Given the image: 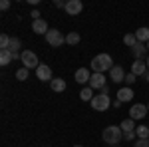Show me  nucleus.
I'll list each match as a JSON object with an SVG mask.
<instances>
[{
  "mask_svg": "<svg viewBox=\"0 0 149 147\" xmlns=\"http://www.w3.org/2000/svg\"><path fill=\"white\" fill-rule=\"evenodd\" d=\"M113 68V60L109 54H97V56L92 60V70L93 74H103L105 70Z\"/></svg>",
  "mask_w": 149,
  "mask_h": 147,
  "instance_id": "nucleus-1",
  "label": "nucleus"
},
{
  "mask_svg": "<svg viewBox=\"0 0 149 147\" xmlns=\"http://www.w3.org/2000/svg\"><path fill=\"white\" fill-rule=\"evenodd\" d=\"M102 137H103L105 143H109V145H117V143L123 139V131H121L119 125H107V127L103 129Z\"/></svg>",
  "mask_w": 149,
  "mask_h": 147,
  "instance_id": "nucleus-2",
  "label": "nucleus"
},
{
  "mask_svg": "<svg viewBox=\"0 0 149 147\" xmlns=\"http://www.w3.org/2000/svg\"><path fill=\"white\" fill-rule=\"evenodd\" d=\"M109 105H111V102H109V95H107V93H100V95H93V100H92V107L95 109V111H107V109H109Z\"/></svg>",
  "mask_w": 149,
  "mask_h": 147,
  "instance_id": "nucleus-3",
  "label": "nucleus"
},
{
  "mask_svg": "<svg viewBox=\"0 0 149 147\" xmlns=\"http://www.w3.org/2000/svg\"><path fill=\"white\" fill-rule=\"evenodd\" d=\"M22 64H24V68H28V70H38L40 60H38V56H36L32 50H24L22 52Z\"/></svg>",
  "mask_w": 149,
  "mask_h": 147,
  "instance_id": "nucleus-4",
  "label": "nucleus"
},
{
  "mask_svg": "<svg viewBox=\"0 0 149 147\" xmlns=\"http://www.w3.org/2000/svg\"><path fill=\"white\" fill-rule=\"evenodd\" d=\"M46 42L52 46V48H60V46L66 42V36L62 34L60 30H50L46 34Z\"/></svg>",
  "mask_w": 149,
  "mask_h": 147,
  "instance_id": "nucleus-5",
  "label": "nucleus"
},
{
  "mask_svg": "<svg viewBox=\"0 0 149 147\" xmlns=\"http://www.w3.org/2000/svg\"><path fill=\"white\" fill-rule=\"evenodd\" d=\"M147 113H149L147 105H143V103H135V105H131V109H129V119L137 121V119H143Z\"/></svg>",
  "mask_w": 149,
  "mask_h": 147,
  "instance_id": "nucleus-6",
  "label": "nucleus"
},
{
  "mask_svg": "<svg viewBox=\"0 0 149 147\" xmlns=\"http://www.w3.org/2000/svg\"><path fill=\"white\" fill-rule=\"evenodd\" d=\"M36 78L42 79V82H52V79H54V76H52V68L46 66V64H40L38 70H36Z\"/></svg>",
  "mask_w": 149,
  "mask_h": 147,
  "instance_id": "nucleus-7",
  "label": "nucleus"
},
{
  "mask_svg": "<svg viewBox=\"0 0 149 147\" xmlns=\"http://www.w3.org/2000/svg\"><path fill=\"white\" fill-rule=\"evenodd\" d=\"M81 10H84V4H81L80 0H68L66 2V12H68L70 16H78Z\"/></svg>",
  "mask_w": 149,
  "mask_h": 147,
  "instance_id": "nucleus-8",
  "label": "nucleus"
},
{
  "mask_svg": "<svg viewBox=\"0 0 149 147\" xmlns=\"http://www.w3.org/2000/svg\"><path fill=\"white\" fill-rule=\"evenodd\" d=\"M149 70H147V64H145V62H143V60H135V62H133V64H131V74H133V76H145V74H147Z\"/></svg>",
  "mask_w": 149,
  "mask_h": 147,
  "instance_id": "nucleus-9",
  "label": "nucleus"
},
{
  "mask_svg": "<svg viewBox=\"0 0 149 147\" xmlns=\"http://www.w3.org/2000/svg\"><path fill=\"white\" fill-rule=\"evenodd\" d=\"M125 72H123V68L121 66H113V68L109 70V79L111 82H115V84H119V82H123L125 79Z\"/></svg>",
  "mask_w": 149,
  "mask_h": 147,
  "instance_id": "nucleus-10",
  "label": "nucleus"
},
{
  "mask_svg": "<svg viewBox=\"0 0 149 147\" xmlns=\"http://www.w3.org/2000/svg\"><path fill=\"white\" fill-rule=\"evenodd\" d=\"M90 88H92V90H103V88H105V76H103V74H92Z\"/></svg>",
  "mask_w": 149,
  "mask_h": 147,
  "instance_id": "nucleus-11",
  "label": "nucleus"
},
{
  "mask_svg": "<svg viewBox=\"0 0 149 147\" xmlns=\"http://www.w3.org/2000/svg\"><path fill=\"white\" fill-rule=\"evenodd\" d=\"M74 78H76V82H78V84H90L92 74H90V70H88V68H80V70H76Z\"/></svg>",
  "mask_w": 149,
  "mask_h": 147,
  "instance_id": "nucleus-12",
  "label": "nucleus"
},
{
  "mask_svg": "<svg viewBox=\"0 0 149 147\" xmlns=\"http://www.w3.org/2000/svg\"><path fill=\"white\" fill-rule=\"evenodd\" d=\"M32 32H34V34H44V36H46L48 32H50L48 22H46V20H42V18H40V20H34V22H32Z\"/></svg>",
  "mask_w": 149,
  "mask_h": 147,
  "instance_id": "nucleus-13",
  "label": "nucleus"
},
{
  "mask_svg": "<svg viewBox=\"0 0 149 147\" xmlns=\"http://www.w3.org/2000/svg\"><path fill=\"white\" fill-rule=\"evenodd\" d=\"M133 95H135V93H133V90H131L129 86H125V88H121V90L117 91V100H119L121 103L131 102V100H133Z\"/></svg>",
  "mask_w": 149,
  "mask_h": 147,
  "instance_id": "nucleus-14",
  "label": "nucleus"
},
{
  "mask_svg": "<svg viewBox=\"0 0 149 147\" xmlns=\"http://www.w3.org/2000/svg\"><path fill=\"white\" fill-rule=\"evenodd\" d=\"M147 46H143V44H135L133 46V48H131V54H133V58H135V60H143V58H147Z\"/></svg>",
  "mask_w": 149,
  "mask_h": 147,
  "instance_id": "nucleus-15",
  "label": "nucleus"
},
{
  "mask_svg": "<svg viewBox=\"0 0 149 147\" xmlns=\"http://www.w3.org/2000/svg\"><path fill=\"white\" fill-rule=\"evenodd\" d=\"M50 88H52V91H58V93H62V91H66L68 84H66V79H62V78H54L52 82H50Z\"/></svg>",
  "mask_w": 149,
  "mask_h": 147,
  "instance_id": "nucleus-16",
  "label": "nucleus"
},
{
  "mask_svg": "<svg viewBox=\"0 0 149 147\" xmlns=\"http://www.w3.org/2000/svg\"><path fill=\"white\" fill-rule=\"evenodd\" d=\"M135 38H137L139 44H143V42H149V28H147V26H141L137 32H135Z\"/></svg>",
  "mask_w": 149,
  "mask_h": 147,
  "instance_id": "nucleus-17",
  "label": "nucleus"
},
{
  "mask_svg": "<svg viewBox=\"0 0 149 147\" xmlns=\"http://www.w3.org/2000/svg\"><path fill=\"white\" fill-rule=\"evenodd\" d=\"M12 60H14V56L10 50H0V66H8Z\"/></svg>",
  "mask_w": 149,
  "mask_h": 147,
  "instance_id": "nucleus-18",
  "label": "nucleus"
},
{
  "mask_svg": "<svg viewBox=\"0 0 149 147\" xmlns=\"http://www.w3.org/2000/svg\"><path fill=\"white\" fill-rule=\"evenodd\" d=\"M119 127H121V131H123V133H129V131H135V127H137V125H135V121H133V119H129V117H127V119H123V121H121V125H119Z\"/></svg>",
  "mask_w": 149,
  "mask_h": 147,
  "instance_id": "nucleus-19",
  "label": "nucleus"
},
{
  "mask_svg": "<svg viewBox=\"0 0 149 147\" xmlns=\"http://www.w3.org/2000/svg\"><path fill=\"white\" fill-rule=\"evenodd\" d=\"M80 100L81 102H92L93 100V90L90 88V86H86V88L80 91Z\"/></svg>",
  "mask_w": 149,
  "mask_h": 147,
  "instance_id": "nucleus-20",
  "label": "nucleus"
},
{
  "mask_svg": "<svg viewBox=\"0 0 149 147\" xmlns=\"http://www.w3.org/2000/svg\"><path fill=\"white\" fill-rule=\"evenodd\" d=\"M135 133H137V139H149V125L135 127Z\"/></svg>",
  "mask_w": 149,
  "mask_h": 147,
  "instance_id": "nucleus-21",
  "label": "nucleus"
},
{
  "mask_svg": "<svg viewBox=\"0 0 149 147\" xmlns=\"http://www.w3.org/2000/svg\"><path fill=\"white\" fill-rule=\"evenodd\" d=\"M80 34L78 32H70L68 36H66V44H70V46H76V44H80Z\"/></svg>",
  "mask_w": 149,
  "mask_h": 147,
  "instance_id": "nucleus-22",
  "label": "nucleus"
},
{
  "mask_svg": "<svg viewBox=\"0 0 149 147\" xmlns=\"http://www.w3.org/2000/svg\"><path fill=\"white\" fill-rule=\"evenodd\" d=\"M20 48H22V42H20L18 38H12V40H10V48H8V50H10L12 54H20Z\"/></svg>",
  "mask_w": 149,
  "mask_h": 147,
  "instance_id": "nucleus-23",
  "label": "nucleus"
},
{
  "mask_svg": "<svg viewBox=\"0 0 149 147\" xmlns=\"http://www.w3.org/2000/svg\"><path fill=\"white\" fill-rule=\"evenodd\" d=\"M123 44H125L127 48H133V46L137 44V38H135V34H125V36H123Z\"/></svg>",
  "mask_w": 149,
  "mask_h": 147,
  "instance_id": "nucleus-24",
  "label": "nucleus"
},
{
  "mask_svg": "<svg viewBox=\"0 0 149 147\" xmlns=\"http://www.w3.org/2000/svg\"><path fill=\"white\" fill-rule=\"evenodd\" d=\"M10 36L8 34H2L0 36V50H8V48H10Z\"/></svg>",
  "mask_w": 149,
  "mask_h": 147,
  "instance_id": "nucleus-25",
  "label": "nucleus"
},
{
  "mask_svg": "<svg viewBox=\"0 0 149 147\" xmlns=\"http://www.w3.org/2000/svg\"><path fill=\"white\" fill-rule=\"evenodd\" d=\"M30 78V70L28 68H20L18 72H16V79H20V82H24V79Z\"/></svg>",
  "mask_w": 149,
  "mask_h": 147,
  "instance_id": "nucleus-26",
  "label": "nucleus"
},
{
  "mask_svg": "<svg viewBox=\"0 0 149 147\" xmlns=\"http://www.w3.org/2000/svg\"><path fill=\"white\" fill-rule=\"evenodd\" d=\"M123 82H125L127 86L131 88V84H135V82H137V76H133V74L129 72V74H127V76H125V79H123Z\"/></svg>",
  "mask_w": 149,
  "mask_h": 147,
  "instance_id": "nucleus-27",
  "label": "nucleus"
},
{
  "mask_svg": "<svg viewBox=\"0 0 149 147\" xmlns=\"http://www.w3.org/2000/svg\"><path fill=\"white\" fill-rule=\"evenodd\" d=\"M133 147H149V139H135Z\"/></svg>",
  "mask_w": 149,
  "mask_h": 147,
  "instance_id": "nucleus-28",
  "label": "nucleus"
},
{
  "mask_svg": "<svg viewBox=\"0 0 149 147\" xmlns=\"http://www.w3.org/2000/svg\"><path fill=\"white\" fill-rule=\"evenodd\" d=\"M123 139H125V141H133V139H137V133H135V131H129V133H123Z\"/></svg>",
  "mask_w": 149,
  "mask_h": 147,
  "instance_id": "nucleus-29",
  "label": "nucleus"
},
{
  "mask_svg": "<svg viewBox=\"0 0 149 147\" xmlns=\"http://www.w3.org/2000/svg\"><path fill=\"white\" fill-rule=\"evenodd\" d=\"M0 8H2V10H8V8H10V0H2V2H0Z\"/></svg>",
  "mask_w": 149,
  "mask_h": 147,
  "instance_id": "nucleus-30",
  "label": "nucleus"
},
{
  "mask_svg": "<svg viewBox=\"0 0 149 147\" xmlns=\"http://www.w3.org/2000/svg\"><path fill=\"white\" fill-rule=\"evenodd\" d=\"M30 16H32V20H40V12H38V10H32V12H30Z\"/></svg>",
  "mask_w": 149,
  "mask_h": 147,
  "instance_id": "nucleus-31",
  "label": "nucleus"
},
{
  "mask_svg": "<svg viewBox=\"0 0 149 147\" xmlns=\"http://www.w3.org/2000/svg\"><path fill=\"white\" fill-rule=\"evenodd\" d=\"M54 6H56V8H66V2H62V0H56V2H54Z\"/></svg>",
  "mask_w": 149,
  "mask_h": 147,
  "instance_id": "nucleus-32",
  "label": "nucleus"
},
{
  "mask_svg": "<svg viewBox=\"0 0 149 147\" xmlns=\"http://www.w3.org/2000/svg\"><path fill=\"white\" fill-rule=\"evenodd\" d=\"M145 64H147V70H149V56L145 58Z\"/></svg>",
  "mask_w": 149,
  "mask_h": 147,
  "instance_id": "nucleus-33",
  "label": "nucleus"
},
{
  "mask_svg": "<svg viewBox=\"0 0 149 147\" xmlns=\"http://www.w3.org/2000/svg\"><path fill=\"white\" fill-rule=\"evenodd\" d=\"M145 79H147V84H149V72H147V74H145Z\"/></svg>",
  "mask_w": 149,
  "mask_h": 147,
  "instance_id": "nucleus-34",
  "label": "nucleus"
},
{
  "mask_svg": "<svg viewBox=\"0 0 149 147\" xmlns=\"http://www.w3.org/2000/svg\"><path fill=\"white\" fill-rule=\"evenodd\" d=\"M74 147H84V145H74Z\"/></svg>",
  "mask_w": 149,
  "mask_h": 147,
  "instance_id": "nucleus-35",
  "label": "nucleus"
},
{
  "mask_svg": "<svg viewBox=\"0 0 149 147\" xmlns=\"http://www.w3.org/2000/svg\"><path fill=\"white\" fill-rule=\"evenodd\" d=\"M147 50H149V42H147Z\"/></svg>",
  "mask_w": 149,
  "mask_h": 147,
  "instance_id": "nucleus-36",
  "label": "nucleus"
},
{
  "mask_svg": "<svg viewBox=\"0 0 149 147\" xmlns=\"http://www.w3.org/2000/svg\"><path fill=\"white\" fill-rule=\"evenodd\" d=\"M147 109H149V103H147Z\"/></svg>",
  "mask_w": 149,
  "mask_h": 147,
  "instance_id": "nucleus-37",
  "label": "nucleus"
}]
</instances>
